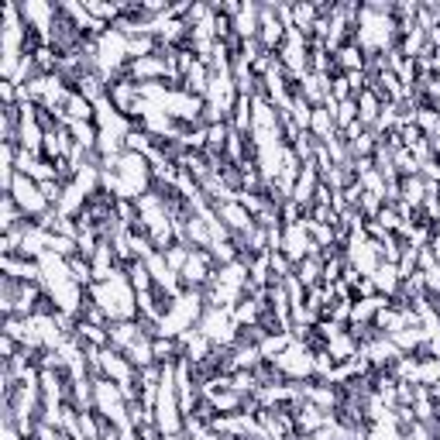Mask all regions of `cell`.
<instances>
[{
    "label": "cell",
    "mask_w": 440,
    "mask_h": 440,
    "mask_svg": "<svg viewBox=\"0 0 440 440\" xmlns=\"http://www.w3.org/2000/svg\"><path fill=\"white\" fill-rule=\"evenodd\" d=\"M38 189H41V186H38V182H31L28 176H14V182H10L7 196H10L14 203H21V210H24V213H28V210H31V213H38V210L48 203Z\"/></svg>",
    "instance_id": "1"
},
{
    "label": "cell",
    "mask_w": 440,
    "mask_h": 440,
    "mask_svg": "<svg viewBox=\"0 0 440 440\" xmlns=\"http://www.w3.org/2000/svg\"><path fill=\"white\" fill-rule=\"evenodd\" d=\"M203 269H207V258H203V255H189V262H186V279H203Z\"/></svg>",
    "instance_id": "2"
}]
</instances>
